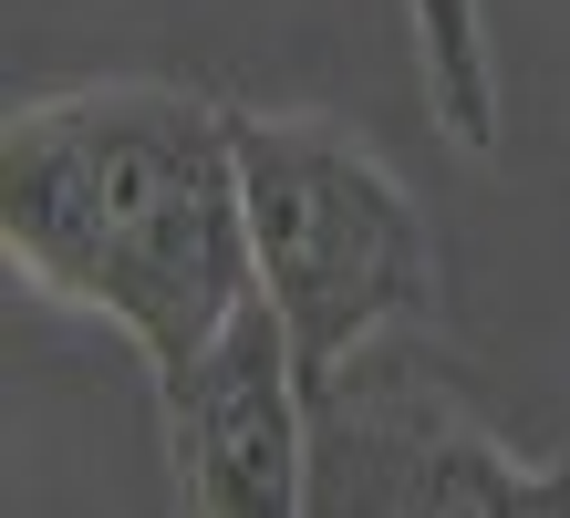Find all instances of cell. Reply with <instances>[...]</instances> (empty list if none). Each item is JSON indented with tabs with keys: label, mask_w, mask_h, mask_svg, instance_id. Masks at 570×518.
I'll use <instances>...</instances> for the list:
<instances>
[{
	"label": "cell",
	"mask_w": 570,
	"mask_h": 518,
	"mask_svg": "<svg viewBox=\"0 0 570 518\" xmlns=\"http://www.w3.org/2000/svg\"><path fill=\"white\" fill-rule=\"evenodd\" d=\"M0 250L31 291L115 322L146 373L187 363L259 291L239 104L156 74L62 84L0 125Z\"/></svg>",
	"instance_id": "6da1fadb"
},
{
	"label": "cell",
	"mask_w": 570,
	"mask_h": 518,
	"mask_svg": "<svg viewBox=\"0 0 570 518\" xmlns=\"http://www.w3.org/2000/svg\"><path fill=\"white\" fill-rule=\"evenodd\" d=\"M239 197L259 291L312 384L363 342L435 322L446 250L405 197V177L332 115H239Z\"/></svg>",
	"instance_id": "7a4b0ae2"
},
{
	"label": "cell",
	"mask_w": 570,
	"mask_h": 518,
	"mask_svg": "<svg viewBox=\"0 0 570 518\" xmlns=\"http://www.w3.org/2000/svg\"><path fill=\"white\" fill-rule=\"evenodd\" d=\"M312 518H570V446L519 457L415 353L363 342L312 384Z\"/></svg>",
	"instance_id": "3957f363"
},
{
	"label": "cell",
	"mask_w": 570,
	"mask_h": 518,
	"mask_svg": "<svg viewBox=\"0 0 570 518\" xmlns=\"http://www.w3.org/2000/svg\"><path fill=\"white\" fill-rule=\"evenodd\" d=\"M166 477L197 518H301L312 508V373L271 291H249L187 363L156 373Z\"/></svg>",
	"instance_id": "277c9868"
}]
</instances>
